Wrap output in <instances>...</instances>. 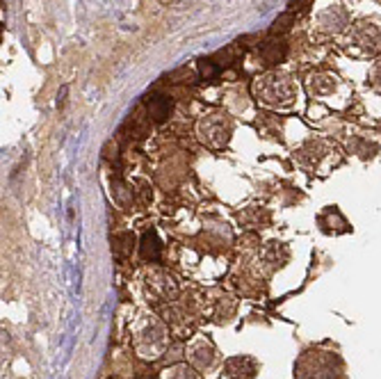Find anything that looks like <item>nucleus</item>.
<instances>
[{"label": "nucleus", "instance_id": "f257e3e1", "mask_svg": "<svg viewBox=\"0 0 381 379\" xmlns=\"http://www.w3.org/2000/svg\"><path fill=\"white\" fill-rule=\"evenodd\" d=\"M258 98L268 105H288L295 96V87L288 78L281 75H265L256 85Z\"/></svg>", "mask_w": 381, "mask_h": 379}, {"label": "nucleus", "instance_id": "f03ea898", "mask_svg": "<svg viewBox=\"0 0 381 379\" xmlns=\"http://www.w3.org/2000/svg\"><path fill=\"white\" fill-rule=\"evenodd\" d=\"M349 46L365 53V55H375L381 50V30L375 24H359L349 33Z\"/></svg>", "mask_w": 381, "mask_h": 379}, {"label": "nucleus", "instance_id": "7ed1b4c3", "mask_svg": "<svg viewBox=\"0 0 381 379\" xmlns=\"http://www.w3.org/2000/svg\"><path fill=\"white\" fill-rule=\"evenodd\" d=\"M212 138H219V142L226 144L228 140V126L224 124L222 119H217V115H212L210 119L201 121V140L203 142H215Z\"/></svg>", "mask_w": 381, "mask_h": 379}, {"label": "nucleus", "instance_id": "20e7f679", "mask_svg": "<svg viewBox=\"0 0 381 379\" xmlns=\"http://www.w3.org/2000/svg\"><path fill=\"white\" fill-rule=\"evenodd\" d=\"M147 108H149V117L154 121H165L171 115L174 103H171V98H167V96H151Z\"/></svg>", "mask_w": 381, "mask_h": 379}, {"label": "nucleus", "instance_id": "39448f33", "mask_svg": "<svg viewBox=\"0 0 381 379\" xmlns=\"http://www.w3.org/2000/svg\"><path fill=\"white\" fill-rule=\"evenodd\" d=\"M308 89L313 96H329L333 89H336V78L329 73H317L310 78L308 82Z\"/></svg>", "mask_w": 381, "mask_h": 379}, {"label": "nucleus", "instance_id": "423d86ee", "mask_svg": "<svg viewBox=\"0 0 381 379\" xmlns=\"http://www.w3.org/2000/svg\"><path fill=\"white\" fill-rule=\"evenodd\" d=\"M286 55V44L284 41H277V39H272V41H265L263 46H261V57L265 59L268 64H277L281 62Z\"/></svg>", "mask_w": 381, "mask_h": 379}, {"label": "nucleus", "instance_id": "0eeeda50", "mask_svg": "<svg viewBox=\"0 0 381 379\" xmlns=\"http://www.w3.org/2000/svg\"><path fill=\"white\" fill-rule=\"evenodd\" d=\"M142 256L144 259H151V261H158L160 259V242L156 238V233H147L142 238Z\"/></svg>", "mask_w": 381, "mask_h": 379}, {"label": "nucleus", "instance_id": "6e6552de", "mask_svg": "<svg viewBox=\"0 0 381 379\" xmlns=\"http://www.w3.org/2000/svg\"><path fill=\"white\" fill-rule=\"evenodd\" d=\"M199 71H201V78L208 82H215L219 78V64H215L212 59H201Z\"/></svg>", "mask_w": 381, "mask_h": 379}, {"label": "nucleus", "instance_id": "1a4fd4ad", "mask_svg": "<svg viewBox=\"0 0 381 379\" xmlns=\"http://www.w3.org/2000/svg\"><path fill=\"white\" fill-rule=\"evenodd\" d=\"M117 242L119 245H114V254L119 256V259H126L128 252H131V245H133V236L131 233H121V236H117Z\"/></svg>", "mask_w": 381, "mask_h": 379}, {"label": "nucleus", "instance_id": "9d476101", "mask_svg": "<svg viewBox=\"0 0 381 379\" xmlns=\"http://www.w3.org/2000/svg\"><path fill=\"white\" fill-rule=\"evenodd\" d=\"M292 21L295 17L292 14H281V17L274 21V26H272V35H281V33H288L292 26Z\"/></svg>", "mask_w": 381, "mask_h": 379}, {"label": "nucleus", "instance_id": "9b49d317", "mask_svg": "<svg viewBox=\"0 0 381 379\" xmlns=\"http://www.w3.org/2000/svg\"><path fill=\"white\" fill-rule=\"evenodd\" d=\"M372 82L381 89V64H377L375 66V71H372Z\"/></svg>", "mask_w": 381, "mask_h": 379}]
</instances>
